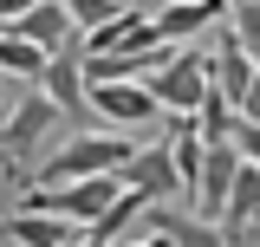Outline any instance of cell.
<instances>
[{"mask_svg":"<svg viewBox=\"0 0 260 247\" xmlns=\"http://www.w3.org/2000/svg\"><path fill=\"white\" fill-rule=\"evenodd\" d=\"M202 91H208V52H195V46L169 52V65L150 78V98H156L162 117H195Z\"/></svg>","mask_w":260,"mask_h":247,"instance_id":"obj_2","label":"cell"},{"mask_svg":"<svg viewBox=\"0 0 260 247\" xmlns=\"http://www.w3.org/2000/svg\"><path fill=\"white\" fill-rule=\"evenodd\" d=\"M7 234L20 247H72L78 241V228H65V221H39V215H13L7 221Z\"/></svg>","mask_w":260,"mask_h":247,"instance_id":"obj_12","label":"cell"},{"mask_svg":"<svg viewBox=\"0 0 260 247\" xmlns=\"http://www.w3.org/2000/svg\"><path fill=\"white\" fill-rule=\"evenodd\" d=\"M221 13H228L221 0H169V7H150V33H156V46L182 52V46H195Z\"/></svg>","mask_w":260,"mask_h":247,"instance_id":"obj_5","label":"cell"},{"mask_svg":"<svg viewBox=\"0 0 260 247\" xmlns=\"http://www.w3.org/2000/svg\"><path fill=\"white\" fill-rule=\"evenodd\" d=\"M130 247H169V241H162V234H150V228H143V234H137V241H130Z\"/></svg>","mask_w":260,"mask_h":247,"instance_id":"obj_16","label":"cell"},{"mask_svg":"<svg viewBox=\"0 0 260 247\" xmlns=\"http://www.w3.org/2000/svg\"><path fill=\"white\" fill-rule=\"evenodd\" d=\"M137 215H150V202L124 189V195H117V202H111V208H104L85 234H91V241H104V247H117V234H124V228H137Z\"/></svg>","mask_w":260,"mask_h":247,"instance_id":"obj_10","label":"cell"},{"mask_svg":"<svg viewBox=\"0 0 260 247\" xmlns=\"http://www.w3.org/2000/svg\"><path fill=\"white\" fill-rule=\"evenodd\" d=\"M111 182H117V189H130V195H143L150 208H156V202H169V195H182V189H176V169H169V150H162V143H137V150H130V163L111 176Z\"/></svg>","mask_w":260,"mask_h":247,"instance_id":"obj_6","label":"cell"},{"mask_svg":"<svg viewBox=\"0 0 260 247\" xmlns=\"http://www.w3.org/2000/svg\"><path fill=\"white\" fill-rule=\"evenodd\" d=\"M130 150H137V137L78 130V137H65L39 169H26V182H20V189H65V182H91V176H117V169L130 163Z\"/></svg>","mask_w":260,"mask_h":247,"instance_id":"obj_1","label":"cell"},{"mask_svg":"<svg viewBox=\"0 0 260 247\" xmlns=\"http://www.w3.org/2000/svg\"><path fill=\"white\" fill-rule=\"evenodd\" d=\"M234 156H241L247 169H260V123H241V130H234Z\"/></svg>","mask_w":260,"mask_h":247,"instance_id":"obj_14","label":"cell"},{"mask_svg":"<svg viewBox=\"0 0 260 247\" xmlns=\"http://www.w3.org/2000/svg\"><path fill=\"white\" fill-rule=\"evenodd\" d=\"M39 98H46L59 117H72L78 130H91V111H85V78H78V52L46 59V72H39Z\"/></svg>","mask_w":260,"mask_h":247,"instance_id":"obj_7","label":"cell"},{"mask_svg":"<svg viewBox=\"0 0 260 247\" xmlns=\"http://www.w3.org/2000/svg\"><path fill=\"white\" fill-rule=\"evenodd\" d=\"M65 13H72V33H98L124 13V0H65Z\"/></svg>","mask_w":260,"mask_h":247,"instance_id":"obj_13","label":"cell"},{"mask_svg":"<svg viewBox=\"0 0 260 247\" xmlns=\"http://www.w3.org/2000/svg\"><path fill=\"white\" fill-rule=\"evenodd\" d=\"M7 33H13L20 46H32L39 59H59V52H72V39H78L65 0H26V7L13 13V26H7Z\"/></svg>","mask_w":260,"mask_h":247,"instance_id":"obj_4","label":"cell"},{"mask_svg":"<svg viewBox=\"0 0 260 247\" xmlns=\"http://www.w3.org/2000/svg\"><path fill=\"white\" fill-rule=\"evenodd\" d=\"M260 221V169H234V182H228V202H221V215H215V228H221L228 241L241 247V234Z\"/></svg>","mask_w":260,"mask_h":247,"instance_id":"obj_8","label":"cell"},{"mask_svg":"<svg viewBox=\"0 0 260 247\" xmlns=\"http://www.w3.org/2000/svg\"><path fill=\"white\" fill-rule=\"evenodd\" d=\"M0 169H7V156H0Z\"/></svg>","mask_w":260,"mask_h":247,"instance_id":"obj_18","label":"cell"},{"mask_svg":"<svg viewBox=\"0 0 260 247\" xmlns=\"http://www.w3.org/2000/svg\"><path fill=\"white\" fill-rule=\"evenodd\" d=\"M228 46H234L247 65H260V0H241V7H228Z\"/></svg>","mask_w":260,"mask_h":247,"instance_id":"obj_11","label":"cell"},{"mask_svg":"<svg viewBox=\"0 0 260 247\" xmlns=\"http://www.w3.org/2000/svg\"><path fill=\"white\" fill-rule=\"evenodd\" d=\"M254 72H260V65H247V59H241V52H234V46L221 39V46L208 52V91H215L228 111H234V104H241V91L254 85Z\"/></svg>","mask_w":260,"mask_h":247,"instance_id":"obj_9","label":"cell"},{"mask_svg":"<svg viewBox=\"0 0 260 247\" xmlns=\"http://www.w3.org/2000/svg\"><path fill=\"white\" fill-rule=\"evenodd\" d=\"M85 111H91V123L111 130V137H130L137 123L150 130V123L162 117L156 98H150V85H98V91H85Z\"/></svg>","mask_w":260,"mask_h":247,"instance_id":"obj_3","label":"cell"},{"mask_svg":"<svg viewBox=\"0 0 260 247\" xmlns=\"http://www.w3.org/2000/svg\"><path fill=\"white\" fill-rule=\"evenodd\" d=\"M234 117H241V123H260V72H254V85L241 91V104H234Z\"/></svg>","mask_w":260,"mask_h":247,"instance_id":"obj_15","label":"cell"},{"mask_svg":"<svg viewBox=\"0 0 260 247\" xmlns=\"http://www.w3.org/2000/svg\"><path fill=\"white\" fill-rule=\"evenodd\" d=\"M72 247H104V241H91V234H78V241H72Z\"/></svg>","mask_w":260,"mask_h":247,"instance_id":"obj_17","label":"cell"}]
</instances>
